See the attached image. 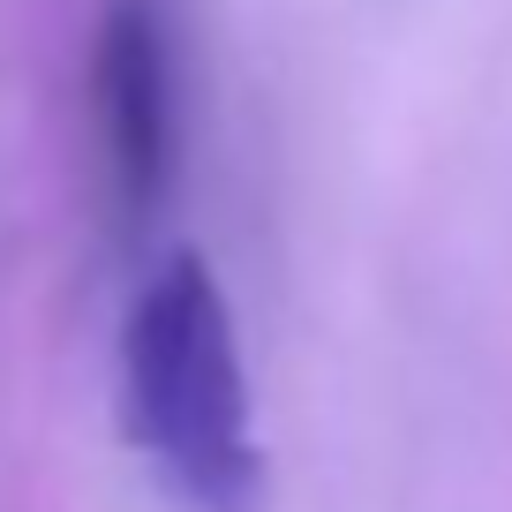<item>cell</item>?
<instances>
[{"label":"cell","mask_w":512,"mask_h":512,"mask_svg":"<svg viewBox=\"0 0 512 512\" xmlns=\"http://www.w3.org/2000/svg\"><path fill=\"white\" fill-rule=\"evenodd\" d=\"M121 437L181 512H264V445L226 287L196 249L151 264L113 347Z\"/></svg>","instance_id":"obj_1"},{"label":"cell","mask_w":512,"mask_h":512,"mask_svg":"<svg viewBox=\"0 0 512 512\" xmlns=\"http://www.w3.org/2000/svg\"><path fill=\"white\" fill-rule=\"evenodd\" d=\"M98 128L128 211H151L174 174V46L159 0H113L98 31Z\"/></svg>","instance_id":"obj_2"}]
</instances>
